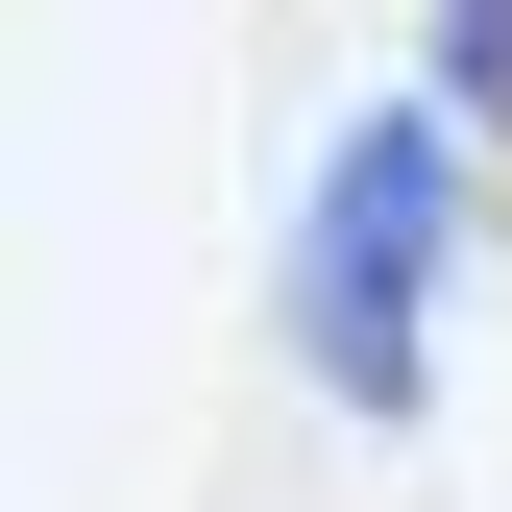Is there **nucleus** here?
Wrapping results in <instances>:
<instances>
[{
  "label": "nucleus",
  "instance_id": "f257e3e1",
  "mask_svg": "<svg viewBox=\"0 0 512 512\" xmlns=\"http://www.w3.org/2000/svg\"><path fill=\"white\" fill-rule=\"evenodd\" d=\"M439 244H464V122H342L317 147V220H293V342H317V391L342 415H415V366H439Z\"/></svg>",
  "mask_w": 512,
  "mask_h": 512
},
{
  "label": "nucleus",
  "instance_id": "f03ea898",
  "mask_svg": "<svg viewBox=\"0 0 512 512\" xmlns=\"http://www.w3.org/2000/svg\"><path fill=\"white\" fill-rule=\"evenodd\" d=\"M439 98H464V122H512V0H439Z\"/></svg>",
  "mask_w": 512,
  "mask_h": 512
}]
</instances>
